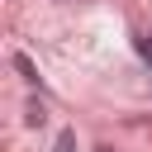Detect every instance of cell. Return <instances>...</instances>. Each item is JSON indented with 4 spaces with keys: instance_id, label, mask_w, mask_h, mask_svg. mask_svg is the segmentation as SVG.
<instances>
[{
    "instance_id": "1",
    "label": "cell",
    "mask_w": 152,
    "mask_h": 152,
    "mask_svg": "<svg viewBox=\"0 0 152 152\" xmlns=\"http://www.w3.org/2000/svg\"><path fill=\"white\" fill-rule=\"evenodd\" d=\"M24 124H28V128H43V124H48V104H43V100H28V104H24Z\"/></svg>"
},
{
    "instance_id": "2",
    "label": "cell",
    "mask_w": 152,
    "mask_h": 152,
    "mask_svg": "<svg viewBox=\"0 0 152 152\" xmlns=\"http://www.w3.org/2000/svg\"><path fill=\"white\" fill-rule=\"evenodd\" d=\"M14 71H19L28 86H38V66H33V57H28V52H14Z\"/></svg>"
},
{
    "instance_id": "3",
    "label": "cell",
    "mask_w": 152,
    "mask_h": 152,
    "mask_svg": "<svg viewBox=\"0 0 152 152\" xmlns=\"http://www.w3.org/2000/svg\"><path fill=\"white\" fill-rule=\"evenodd\" d=\"M133 48H138V57L152 66V33H133Z\"/></svg>"
},
{
    "instance_id": "4",
    "label": "cell",
    "mask_w": 152,
    "mask_h": 152,
    "mask_svg": "<svg viewBox=\"0 0 152 152\" xmlns=\"http://www.w3.org/2000/svg\"><path fill=\"white\" fill-rule=\"evenodd\" d=\"M52 152H76V133H71V128H62V133H57V147H52Z\"/></svg>"
},
{
    "instance_id": "5",
    "label": "cell",
    "mask_w": 152,
    "mask_h": 152,
    "mask_svg": "<svg viewBox=\"0 0 152 152\" xmlns=\"http://www.w3.org/2000/svg\"><path fill=\"white\" fill-rule=\"evenodd\" d=\"M95 152H114V147H95Z\"/></svg>"
}]
</instances>
